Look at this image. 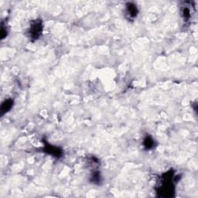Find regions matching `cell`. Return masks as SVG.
<instances>
[{
  "mask_svg": "<svg viewBox=\"0 0 198 198\" xmlns=\"http://www.w3.org/2000/svg\"><path fill=\"white\" fill-rule=\"evenodd\" d=\"M43 24L40 20H35L33 22L30 27V34L32 39H38L42 33Z\"/></svg>",
  "mask_w": 198,
  "mask_h": 198,
  "instance_id": "obj_1",
  "label": "cell"
},
{
  "mask_svg": "<svg viewBox=\"0 0 198 198\" xmlns=\"http://www.w3.org/2000/svg\"><path fill=\"white\" fill-rule=\"evenodd\" d=\"M127 13L129 14V16L132 17V18L136 17L138 14L137 7L135 5H133V4L129 3V5H127Z\"/></svg>",
  "mask_w": 198,
  "mask_h": 198,
  "instance_id": "obj_2",
  "label": "cell"
},
{
  "mask_svg": "<svg viewBox=\"0 0 198 198\" xmlns=\"http://www.w3.org/2000/svg\"><path fill=\"white\" fill-rule=\"evenodd\" d=\"M143 145L146 149H150L154 146V140L150 137V136H146V139H144Z\"/></svg>",
  "mask_w": 198,
  "mask_h": 198,
  "instance_id": "obj_3",
  "label": "cell"
},
{
  "mask_svg": "<svg viewBox=\"0 0 198 198\" xmlns=\"http://www.w3.org/2000/svg\"><path fill=\"white\" fill-rule=\"evenodd\" d=\"M13 104L12 101L11 100H7L4 102L2 105V108H1V110H2V112H7L8 111H9L12 108V105Z\"/></svg>",
  "mask_w": 198,
  "mask_h": 198,
  "instance_id": "obj_4",
  "label": "cell"
}]
</instances>
